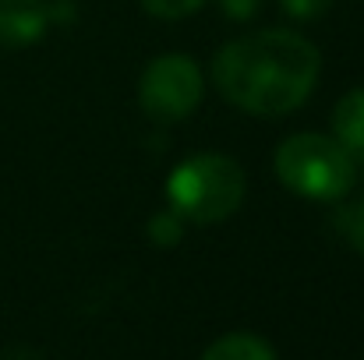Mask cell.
Returning a JSON list of instances; mask_svg holds the SVG:
<instances>
[{"mask_svg":"<svg viewBox=\"0 0 364 360\" xmlns=\"http://www.w3.org/2000/svg\"><path fill=\"white\" fill-rule=\"evenodd\" d=\"M322 53L290 28H262L230 39L213 60L220 96L251 117H287L318 85Z\"/></svg>","mask_w":364,"mask_h":360,"instance_id":"obj_1","label":"cell"},{"mask_svg":"<svg viewBox=\"0 0 364 360\" xmlns=\"http://www.w3.org/2000/svg\"><path fill=\"white\" fill-rule=\"evenodd\" d=\"M247 177L241 163L223 152H198L173 166L166 180L170 209L195 227H216L227 223L244 205Z\"/></svg>","mask_w":364,"mask_h":360,"instance_id":"obj_2","label":"cell"},{"mask_svg":"<svg viewBox=\"0 0 364 360\" xmlns=\"http://www.w3.org/2000/svg\"><path fill=\"white\" fill-rule=\"evenodd\" d=\"M279 184L304 202H343L358 180V159L329 134L301 131L279 141L272 156Z\"/></svg>","mask_w":364,"mask_h":360,"instance_id":"obj_3","label":"cell"},{"mask_svg":"<svg viewBox=\"0 0 364 360\" xmlns=\"http://www.w3.org/2000/svg\"><path fill=\"white\" fill-rule=\"evenodd\" d=\"M205 92V78L198 64L184 53L156 57L138 78V107L156 124H181L188 120Z\"/></svg>","mask_w":364,"mask_h":360,"instance_id":"obj_4","label":"cell"},{"mask_svg":"<svg viewBox=\"0 0 364 360\" xmlns=\"http://www.w3.org/2000/svg\"><path fill=\"white\" fill-rule=\"evenodd\" d=\"M50 28L46 0H0V46H32Z\"/></svg>","mask_w":364,"mask_h":360,"instance_id":"obj_5","label":"cell"},{"mask_svg":"<svg viewBox=\"0 0 364 360\" xmlns=\"http://www.w3.org/2000/svg\"><path fill=\"white\" fill-rule=\"evenodd\" d=\"M333 138L364 163V89H350L333 110Z\"/></svg>","mask_w":364,"mask_h":360,"instance_id":"obj_6","label":"cell"},{"mask_svg":"<svg viewBox=\"0 0 364 360\" xmlns=\"http://www.w3.org/2000/svg\"><path fill=\"white\" fill-rule=\"evenodd\" d=\"M202 360H276V350L255 332H230L216 339Z\"/></svg>","mask_w":364,"mask_h":360,"instance_id":"obj_7","label":"cell"},{"mask_svg":"<svg viewBox=\"0 0 364 360\" xmlns=\"http://www.w3.org/2000/svg\"><path fill=\"white\" fill-rule=\"evenodd\" d=\"M184 237V219L170 209V212H159V216H152L149 219V240L152 244H159V247H173V244H181Z\"/></svg>","mask_w":364,"mask_h":360,"instance_id":"obj_8","label":"cell"},{"mask_svg":"<svg viewBox=\"0 0 364 360\" xmlns=\"http://www.w3.org/2000/svg\"><path fill=\"white\" fill-rule=\"evenodd\" d=\"M138 4L145 7V14L163 18V21H181L205 7V0H138Z\"/></svg>","mask_w":364,"mask_h":360,"instance_id":"obj_9","label":"cell"},{"mask_svg":"<svg viewBox=\"0 0 364 360\" xmlns=\"http://www.w3.org/2000/svg\"><path fill=\"white\" fill-rule=\"evenodd\" d=\"M279 7L294 21H315V18H322L333 7V0H279Z\"/></svg>","mask_w":364,"mask_h":360,"instance_id":"obj_10","label":"cell"},{"mask_svg":"<svg viewBox=\"0 0 364 360\" xmlns=\"http://www.w3.org/2000/svg\"><path fill=\"white\" fill-rule=\"evenodd\" d=\"M220 7L227 11V18L234 21H251L262 11V0H220Z\"/></svg>","mask_w":364,"mask_h":360,"instance_id":"obj_11","label":"cell"},{"mask_svg":"<svg viewBox=\"0 0 364 360\" xmlns=\"http://www.w3.org/2000/svg\"><path fill=\"white\" fill-rule=\"evenodd\" d=\"M347 237H350V244L358 247V254H364V202H358V209H350Z\"/></svg>","mask_w":364,"mask_h":360,"instance_id":"obj_12","label":"cell"}]
</instances>
